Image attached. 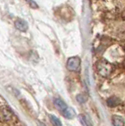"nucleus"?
I'll use <instances>...</instances> for the list:
<instances>
[{"label":"nucleus","instance_id":"1a4fd4ad","mask_svg":"<svg viewBox=\"0 0 125 126\" xmlns=\"http://www.w3.org/2000/svg\"><path fill=\"white\" fill-rule=\"evenodd\" d=\"M50 122H51L54 126H62L61 121H60L59 118L57 117L56 116L50 115Z\"/></svg>","mask_w":125,"mask_h":126},{"label":"nucleus","instance_id":"6e6552de","mask_svg":"<svg viewBox=\"0 0 125 126\" xmlns=\"http://www.w3.org/2000/svg\"><path fill=\"white\" fill-rule=\"evenodd\" d=\"M62 115H63L65 118L67 119H72V118L75 117V111L73 110V109L67 107L63 112H62Z\"/></svg>","mask_w":125,"mask_h":126},{"label":"nucleus","instance_id":"9d476101","mask_svg":"<svg viewBox=\"0 0 125 126\" xmlns=\"http://www.w3.org/2000/svg\"><path fill=\"white\" fill-rule=\"evenodd\" d=\"M87 98H88L87 95H86L84 94H79L76 96V99L80 103H85L87 101Z\"/></svg>","mask_w":125,"mask_h":126},{"label":"nucleus","instance_id":"9b49d317","mask_svg":"<svg viewBox=\"0 0 125 126\" xmlns=\"http://www.w3.org/2000/svg\"><path fill=\"white\" fill-rule=\"evenodd\" d=\"M27 2H28L29 4V6L32 8H33V9H36V8H38V5L35 1H27Z\"/></svg>","mask_w":125,"mask_h":126},{"label":"nucleus","instance_id":"423d86ee","mask_svg":"<svg viewBox=\"0 0 125 126\" xmlns=\"http://www.w3.org/2000/svg\"><path fill=\"white\" fill-rule=\"evenodd\" d=\"M78 118H79L80 123L83 126H94L91 118H90L87 115L80 114V115L78 116Z\"/></svg>","mask_w":125,"mask_h":126},{"label":"nucleus","instance_id":"20e7f679","mask_svg":"<svg viewBox=\"0 0 125 126\" xmlns=\"http://www.w3.org/2000/svg\"><path fill=\"white\" fill-rule=\"evenodd\" d=\"M54 106H55V107L58 110H60L61 113L68 107L67 104H66L63 100H61V98H54Z\"/></svg>","mask_w":125,"mask_h":126},{"label":"nucleus","instance_id":"f257e3e1","mask_svg":"<svg viewBox=\"0 0 125 126\" xmlns=\"http://www.w3.org/2000/svg\"><path fill=\"white\" fill-rule=\"evenodd\" d=\"M96 68L101 76L105 77L109 76L112 71V65L105 60H100L97 62Z\"/></svg>","mask_w":125,"mask_h":126},{"label":"nucleus","instance_id":"7ed1b4c3","mask_svg":"<svg viewBox=\"0 0 125 126\" xmlns=\"http://www.w3.org/2000/svg\"><path fill=\"white\" fill-rule=\"evenodd\" d=\"M14 25H15V27H16V29L17 30L23 32H26L28 29V22H27L24 19L19 18V19L16 20L14 22Z\"/></svg>","mask_w":125,"mask_h":126},{"label":"nucleus","instance_id":"39448f33","mask_svg":"<svg viewBox=\"0 0 125 126\" xmlns=\"http://www.w3.org/2000/svg\"><path fill=\"white\" fill-rule=\"evenodd\" d=\"M121 103V99L116 96L109 97L107 99V105L109 107H116Z\"/></svg>","mask_w":125,"mask_h":126},{"label":"nucleus","instance_id":"f03ea898","mask_svg":"<svg viewBox=\"0 0 125 126\" xmlns=\"http://www.w3.org/2000/svg\"><path fill=\"white\" fill-rule=\"evenodd\" d=\"M80 65H81L80 58L77 56H75V57H71L68 59L66 67H67V69L69 71L78 72L80 69Z\"/></svg>","mask_w":125,"mask_h":126},{"label":"nucleus","instance_id":"0eeeda50","mask_svg":"<svg viewBox=\"0 0 125 126\" xmlns=\"http://www.w3.org/2000/svg\"><path fill=\"white\" fill-rule=\"evenodd\" d=\"M112 121L114 126H124V120L122 117L113 115L112 117Z\"/></svg>","mask_w":125,"mask_h":126},{"label":"nucleus","instance_id":"f8f14e48","mask_svg":"<svg viewBox=\"0 0 125 126\" xmlns=\"http://www.w3.org/2000/svg\"><path fill=\"white\" fill-rule=\"evenodd\" d=\"M37 123H38V125H39V126H46L45 124H43V123H42V122H41V121H38Z\"/></svg>","mask_w":125,"mask_h":126}]
</instances>
